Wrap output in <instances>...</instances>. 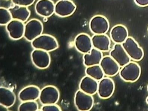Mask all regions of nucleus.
Returning <instances> with one entry per match:
<instances>
[{
	"label": "nucleus",
	"mask_w": 148,
	"mask_h": 111,
	"mask_svg": "<svg viewBox=\"0 0 148 111\" xmlns=\"http://www.w3.org/2000/svg\"><path fill=\"white\" fill-rule=\"evenodd\" d=\"M32 47L35 49L51 51L57 49L58 44L54 37L49 34H41L31 42Z\"/></svg>",
	"instance_id": "f257e3e1"
},
{
	"label": "nucleus",
	"mask_w": 148,
	"mask_h": 111,
	"mask_svg": "<svg viewBox=\"0 0 148 111\" xmlns=\"http://www.w3.org/2000/svg\"><path fill=\"white\" fill-rule=\"evenodd\" d=\"M141 72V68L137 63L130 62L122 67L120 71L119 75L124 81L133 82L138 79Z\"/></svg>",
	"instance_id": "f03ea898"
},
{
	"label": "nucleus",
	"mask_w": 148,
	"mask_h": 111,
	"mask_svg": "<svg viewBox=\"0 0 148 111\" xmlns=\"http://www.w3.org/2000/svg\"><path fill=\"white\" fill-rule=\"evenodd\" d=\"M43 29V25L41 22L38 19H32L25 25L24 37L28 41L32 42L41 35Z\"/></svg>",
	"instance_id": "7ed1b4c3"
},
{
	"label": "nucleus",
	"mask_w": 148,
	"mask_h": 111,
	"mask_svg": "<svg viewBox=\"0 0 148 111\" xmlns=\"http://www.w3.org/2000/svg\"><path fill=\"white\" fill-rule=\"evenodd\" d=\"M122 45L131 59L136 61L142 59L144 55L143 51L133 38L128 37Z\"/></svg>",
	"instance_id": "20e7f679"
},
{
	"label": "nucleus",
	"mask_w": 148,
	"mask_h": 111,
	"mask_svg": "<svg viewBox=\"0 0 148 111\" xmlns=\"http://www.w3.org/2000/svg\"><path fill=\"white\" fill-rule=\"evenodd\" d=\"M60 98L58 89L54 86H47L40 90L39 99L41 104L44 105L56 104Z\"/></svg>",
	"instance_id": "39448f33"
},
{
	"label": "nucleus",
	"mask_w": 148,
	"mask_h": 111,
	"mask_svg": "<svg viewBox=\"0 0 148 111\" xmlns=\"http://www.w3.org/2000/svg\"><path fill=\"white\" fill-rule=\"evenodd\" d=\"M89 27L90 31L95 34H105L109 28V22L104 16L101 15L94 16L90 20Z\"/></svg>",
	"instance_id": "423d86ee"
},
{
	"label": "nucleus",
	"mask_w": 148,
	"mask_h": 111,
	"mask_svg": "<svg viewBox=\"0 0 148 111\" xmlns=\"http://www.w3.org/2000/svg\"><path fill=\"white\" fill-rule=\"evenodd\" d=\"M75 104L78 110L88 111L90 110L94 104V99L91 95L86 94L81 90H78L75 94Z\"/></svg>",
	"instance_id": "0eeeda50"
},
{
	"label": "nucleus",
	"mask_w": 148,
	"mask_h": 111,
	"mask_svg": "<svg viewBox=\"0 0 148 111\" xmlns=\"http://www.w3.org/2000/svg\"><path fill=\"white\" fill-rule=\"evenodd\" d=\"M31 57L32 62L37 68L46 69L50 64V56L45 51L35 49L32 52Z\"/></svg>",
	"instance_id": "6e6552de"
},
{
	"label": "nucleus",
	"mask_w": 148,
	"mask_h": 111,
	"mask_svg": "<svg viewBox=\"0 0 148 111\" xmlns=\"http://www.w3.org/2000/svg\"><path fill=\"white\" fill-rule=\"evenodd\" d=\"M76 6L71 0H59L55 4V13L61 17H66L72 15Z\"/></svg>",
	"instance_id": "1a4fd4ad"
},
{
	"label": "nucleus",
	"mask_w": 148,
	"mask_h": 111,
	"mask_svg": "<svg viewBox=\"0 0 148 111\" xmlns=\"http://www.w3.org/2000/svg\"><path fill=\"white\" fill-rule=\"evenodd\" d=\"M6 28L9 36L13 40H19L24 37L25 25L23 22L12 19L6 25Z\"/></svg>",
	"instance_id": "9d476101"
},
{
	"label": "nucleus",
	"mask_w": 148,
	"mask_h": 111,
	"mask_svg": "<svg viewBox=\"0 0 148 111\" xmlns=\"http://www.w3.org/2000/svg\"><path fill=\"white\" fill-rule=\"evenodd\" d=\"M74 44L78 51L84 54L90 53L92 49L91 38L88 34L82 33L75 38Z\"/></svg>",
	"instance_id": "9b49d317"
},
{
	"label": "nucleus",
	"mask_w": 148,
	"mask_h": 111,
	"mask_svg": "<svg viewBox=\"0 0 148 111\" xmlns=\"http://www.w3.org/2000/svg\"><path fill=\"white\" fill-rule=\"evenodd\" d=\"M110 56L120 67L129 63L131 59L127 54L121 44L116 43L111 51Z\"/></svg>",
	"instance_id": "f8f14e48"
},
{
	"label": "nucleus",
	"mask_w": 148,
	"mask_h": 111,
	"mask_svg": "<svg viewBox=\"0 0 148 111\" xmlns=\"http://www.w3.org/2000/svg\"><path fill=\"white\" fill-rule=\"evenodd\" d=\"M114 90V84L109 78H103L99 81L98 85V95L102 99H108L113 95Z\"/></svg>",
	"instance_id": "ddd939ff"
},
{
	"label": "nucleus",
	"mask_w": 148,
	"mask_h": 111,
	"mask_svg": "<svg viewBox=\"0 0 148 111\" xmlns=\"http://www.w3.org/2000/svg\"><path fill=\"white\" fill-rule=\"evenodd\" d=\"M99 66L104 75L107 76H115L119 71L120 66L110 56L103 57L99 64Z\"/></svg>",
	"instance_id": "4468645a"
},
{
	"label": "nucleus",
	"mask_w": 148,
	"mask_h": 111,
	"mask_svg": "<svg viewBox=\"0 0 148 111\" xmlns=\"http://www.w3.org/2000/svg\"><path fill=\"white\" fill-rule=\"evenodd\" d=\"M35 10L39 16L46 18L55 12V4L51 0H39L36 4Z\"/></svg>",
	"instance_id": "2eb2a0df"
},
{
	"label": "nucleus",
	"mask_w": 148,
	"mask_h": 111,
	"mask_svg": "<svg viewBox=\"0 0 148 111\" xmlns=\"http://www.w3.org/2000/svg\"><path fill=\"white\" fill-rule=\"evenodd\" d=\"M40 92L38 87L30 85L24 88L20 92L18 98L22 102L35 101L39 98Z\"/></svg>",
	"instance_id": "dca6fc26"
},
{
	"label": "nucleus",
	"mask_w": 148,
	"mask_h": 111,
	"mask_svg": "<svg viewBox=\"0 0 148 111\" xmlns=\"http://www.w3.org/2000/svg\"><path fill=\"white\" fill-rule=\"evenodd\" d=\"M93 47L101 52L109 51L110 40L105 34H95L91 38Z\"/></svg>",
	"instance_id": "f3484780"
},
{
	"label": "nucleus",
	"mask_w": 148,
	"mask_h": 111,
	"mask_svg": "<svg viewBox=\"0 0 148 111\" xmlns=\"http://www.w3.org/2000/svg\"><path fill=\"white\" fill-rule=\"evenodd\" d=\"M110 35L113 42L117 44H122L128 38V32L125 27L122 25H117L111 29Z\"/></svg>",
	"instance_id": "a211bd4d"
},
{
	"label": "nucleus",
	"mask_w": 148,
	"mask_h": 111,
	"mask_svg": "<svg viewBox=\"0 0 148 111\" xmlns=\"http://www.w3.org/2000/svg\"><path fill=\"white\" fill-rule=\"evenodd\" d=\"M98 85L99 83L96 80L87 76L80 81L79 88L83 92L92 95L97 92Z\"/></svg>",
	"instance_id": "6ab92c4d"
},
{
	"label": "nucleus",
	"mask_w": 148,
	"mask_h": 111,
	"mask_svg": "<svg viewBox=\"0 0 148 111\" xmlns=\"http://www.w3.org/2000/svg\"><path fill=\"white\" fill-rule=\"evenodd\" d=\"M12 19L18 20L24 22L28 20L30 16V11L27 7L14 5L8 9Z\"/></svg>",
	"instance_id": "aec40b11"
},
{
	"label": "nucleus",
	"mask_w": 148,
	"mask_h": 111,
	"mask_svg": "<svg viewBox=\"0 0 148 111\" xmlns=\"http://www.w3.org/2000/svg\"><path fill=\"white\" fill-rule=\"evenodd\" d=\"M14 93L10 89L4 87H0V104L7 108L12 106L16 101Z\"/></svg>",
	"instance_id": "412c9836"
},
{
	"label": "nucleus",
	"mask_w": 148,
	"mask_h": 111,
	"mask_svg": "<svg viewBox=\"0 0 148 111\" xmlns=\"http://www.w3.org/2000/svg\"><path fill=\"white\" fill-rule=\"evenodd\" d=\"M103 58L101 51L92 48L90 53L84 54L83 57L84 64L87 67L99 65Z\"/></svg>",
	"instance_id": "4be33fe9"
},
{
	"label": "nucleus",
	"mask_w": 148,
	"mask_h": 111,
	"mask_svg": "<svg viewBox=\"0 0 148 111\" xmlns=\"http://www.w3.org/2000/svg\"><path fill=\"white\" fill-rule=\"evenodd\" d=\"M85 73L87 76L96 80L100 81L104 78V74L99 65L88 67L85 70Z\"/></svg>",
	"instance_id": "5701e85b"
},
{
	"label": "nucleus",
	"mask_w": 148,
	"mask_h": 111,
	"mask_svg": "<svg viewBox=\"0 0 148 111\" xmlns=\"http://www.w3.org/2000/svg\"><path fill=\"white\" fill-rule=\"evenodd\" d=\"M12 20L9 11L4 8H0V25H6Z\"/></svg>",
	"instance_id": "b1692460"
},
{
	"label": "nucleus",
	"mask_w": 148,
	"mask_h": 111,
	"mask_svg": "<svg viewBox=\"0 0 148 111\" xmlns=\"http://www.w3.org/2000/svg\"><path fill=\"white\" fill-rule=\"evenodd\" d=\"M18 110L20 111H37L38 110V104L35 101L23 102L19 106Z\"/></svg>",
	"instance_id": "393cba45"
},
{
	"label": "nucleus",
	"mask_w": 148,
	"mask_h": 111,
	"mask_svg": "<svg viewBox=\"0 0 148 111\" xmlns=\"http://www.w3.org/2000/svg\"><path fill=\"white\" fill-rule=\"evenodd\" d=\"M35 0H11L12 3L14 5L27 7L31 5Z\"/></svg>",
	"instance_id": "a878e982"
},
{
	"label": "nucleus",
	"mask_w": 148,
	"mask_h": 111,
	"mask_svg": "<svg viewBox=\"0 0 148 111\" xmlns=\"http://www.w3.org/2000/svg\"><path fill=\"white\" fill-rule=\"evenodd\" d=\"M42 111H60V108L58 106L54 104H48V105H44L42 107Z\"/></svg>",
	"instance_id": "bb28decb"
},
{
	"label": "nucleus",
	"mask_w": 148,
	"mask_h": 111,
	"mask_svg": "<svg viewBox=\"0 0 148 111\" xmlns=\"http://www.w3.org/2000/svg\"><path fill=\"white\" fill-rule=\"evenodd\" d=\"M134 1L137 5L141 7L148 5V0H134Z\"/></svg>",
	"instance_id": "cd10ccee"
},
{
	"label": "nucleus",
	"mask_w": 148,
	"mask_h": 111,
	"mask_svg": "<svg viewBox=\"0 0 148 111\" xmlns=\"http://www.w3.org/2000/svg\"><path fill=\"white\" fill-rule=\"evenodd\" d=\"M146 101L147 103V104H148V97H147V98Z\"/></svg>",
	"instance_id": "c85d7f7f"
},
{
	"label": "nucleus",
	"mask_w": 148,
	"mask_h": 111,
	"mask_svg": "<svg viewBox=\"0 0 148 111\" xmlns=\"http://www.w3.org/2000/svg\"><path fill=\"white\" fill-rule=\"evenodd\" d=\"M147 90H148V86H147Z\"/></svg>",
	"instance_id": "c756f323"
},
{
	"label": "nucleus",
	"mask_w": 148,
	"mask_h": 111,
	"mask_svg": "<svg viewBox=\"0 0 148 111\" xmlns=\"http://www.w3.org/2000/svg\"></svg>",
	"instance_id": "7c9ffc66"
}]
</instances>
